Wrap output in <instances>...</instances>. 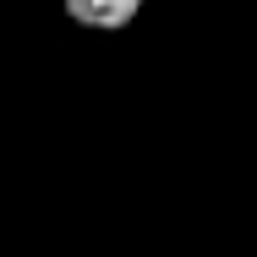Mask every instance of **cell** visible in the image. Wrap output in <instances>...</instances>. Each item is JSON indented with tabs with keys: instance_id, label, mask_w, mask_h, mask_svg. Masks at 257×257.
<instances>
[{
	"instance_id": "cell-1",
	"label": "cell",
	"mask_w": 257,
	"mask_h": 257,
	"mask_svg": "<svg viewBox=\"0 0 257 257\" xmlns=\"http://www.w3.org/2000/svg\"><path fill=\"white\" fill-rule=\"evenodd\" d=\"M60 6H66V17H71L77 28H88V33H120V28H132V22L143 17L148 0H60Z\"/></svg>"
}]
</instances>
